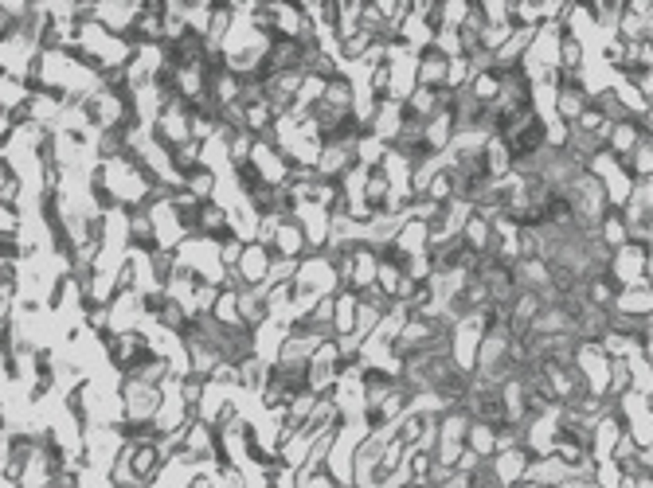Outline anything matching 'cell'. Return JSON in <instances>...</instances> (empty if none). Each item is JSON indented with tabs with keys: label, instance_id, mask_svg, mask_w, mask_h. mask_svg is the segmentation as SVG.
<instances>
[{
	"label": "cell",
	"instance_id": "13",
	"mask_svg": "<svg viewBox=\"0 0 653 488\" xmlns=\"http://www.w3.org/2000/svg\"><path fill=\"white\" fill-rule=\"evenodd\" d=\"M466 450L477 453L481 461H489L493 453H497V430L486 426V422H474V418H469V426H466Z\"/></svg>",
	"mask_w": 653,
	"mask_h": 488
},
{
	"label": "cell",
	"instance_id": "12",
	"mask_svg": "<svg viewBox=\"0 0 653 488\" xmlns=\"http://www.w3.org/2000/svg\"><path fill=\"white\" fill-rule=\"evenodd\" d=\"M239 321H243V328H263L266 321H270V313H266V301H263V289H239Z\"/></svg>",
	"mask_w": 653,
	"mask_h": 488
},
{
	"label": "cell",
	"instance_id": "6",
	"mask_svg": "<svg viewBox=\"0 0 653 488\" xmlns=\"http://www.w3.org/2000/svg\"><path fill=\"white\" fill-rule=\"evenodd\" d=\"M270 254L274 258H290V262H302L309 254V246L302 239V227L294 219H282L278 231H274V243H270Z\"/></svg>",
	"mask_w": 653,
	"mask_h": 488
},
{
	"label": "cell",
	"instance_id": "14",
	"mask_svg": "<svg viewBox=\"0 0 653 488\" xmlns=\"http://www.w3.org/2000/svg\"><path fill=\"white\" fill-rule=\"evenodd\" d=\"M595 239L603 243L607 250H618V246H626V219H622V211L607 207V215L598 219V227H595Z\"/></svg>",
	"mask_w": 653,
	"mask_h": 488
},
{
	"label": "cell",
	"instance_id": "5",
	"mask_svg": "<svg viewBox=\"0 0 653 488\" xmlns=\"http://www.w3.org/2000/svg\"><path fill=\"white\" fill-rule=\"evenodd\" d=\"M447 55H438L435 47H423L415 51V86H427V90H442L447 83Z\"/></svg>",
	"mask_w": 653,
	"mask_h": 488
},
{
	"label": "cell",
	"instance_id": "16",
	"mask_svg": "<svg viewBox=\"0 0 653 488\" xmlns=\"http://www.w3.org/2000/svg\"><path fill=\"white\" fill-rule=\"evenodd\" d=\"M591 488H626L622 469H618L610 457H603V461L595 465V473H591Z\"/></svg>",
	"mask_w": 653,
	"mask_h": 488
},
{
	"label": "cell",
	"instance_id": "1",
	"mask_svg": "<svg viewBox=\"0 0 653 488\" xmlns=\"http://www.w3.org/2000/svg\"><path fill=\"white\" fill-rule=\"evenodd\" d=\"M117 403H122V422H153L161 406V387H149L134 375H117Z\"/></svg>",
	"mask_w": 653,
	"mask_h": 488
},
{
	"label": "cell",
	"instance_id": "10",
	"mask_svg": "<svg viewBox=\"0 0 653 488\" xmlns=\"http://www.w3.org/2000/svg\"><path fill=\"white\" fill-rule=\"evenodd\" d=\"M587 105H591V95H587V90H556L552 117H556V122H564V125H576Z\"/></svg>",
	"mask_w": 653,
	"mask_h": 488
},
{
	"label": "cell",
	"instance_id": "11",
	"mask_svg": "<svg viewBox=\"0 0 653 488\" xmlns=\"http://www.w3.org/2000/svg\"><path fill=\"white\" fill-rule=\"evenodd\" d=\"M528 481H537V484H544V488H556V484H564L568 477H571V469L564 465V461L559 457H532L528 461V473H525Z\"/></svg>",
	"mask_w": 653,
	"mask_h": 488
},
{
	"label": "cell",
	"instance_id": "9",
	"mask_svg": "<svg viewBox=\"0 0 653 488\" xmlns=\"http://www.w3.org/2000/svg\"><path fill=\"white\" fill-rule=\"evenodd\" d=\"M610 313H622V316H653V289L649 285H630V289H618L615 305Z\"/></svg>",
	"mask_w": 653,
	"mask_h": 488
},
{
	"label": "cell",
	"instance_id": "8",
	"mask_svg": "<svg viewBox=\"0 0 653 488\" xmlns=\"http://www.w3.org/2000/svg\"><path fill=\"white\" fill-rule=\"evenodd\" d=\"M357 289H337L333 294V336H352V328H357Z\"/></svg>",
	"mask_w": 653,
	"mask_h": 488
},
{
	"label": "cell",
	"instance_id": "15",
	"mask_svg": "<svg viewBox=\"0 0 653 488\" xmlns=\"http://www.w3.org/2000/svg\"><path fill=\"white\" fill-rule=\"evenodd\" d=\"M185 192H192L196 200H216V188H219V176L216 173H207V168H196L192 176H185V184H180Z\"/></svg>",
	"mask_w": 653,
	"mask_h": 488
},
{
	"label": "cell",
	"instance_id": "4",
	"mask_svg": "<svg viewBox=\"0 0 653 488\" xmlns=\"http://www.w3.org/2000/svg\"><path fill=\"white\" fill-rule=\"evenodd\" d=\"M270 262H274V254H270L266 246L246 243V246H243V254H239V266H235V274L243 278V285H246V289H255V285H263V282H266Z\"/></svg>",
	"mask_w": 653,
	"mask_h": 488
},
{
	"label": "cell",
	"instance_id": "7",
	"mask_svg": "<svg viewBox=\"0 0 653 488\" xmlns=\"http://www.w3.org/2000/svg\"><path fill=\"white\" fill-rule=\"evenodd\" d=\"M231 24H235V5H219V0H212V16H207V28L200 35L207 55H219V47H224Z\"/></svg>",
	"mask_w": 653,
	"mask_h": 488
},
{
	"label": "cell",
	"instance_id": "3",
	"mask_svg": "<svg viewBox=\"0 0 653 488\" xmlns=\"http://www.w3.org/2000/svg\"><path fill=\"white\" fill-rule=\"evenodd\" d=\"M528 450L525 445H513V450H497L489 457V469H493V477H497V488H513L517 481H525V473H528Z\"/></svg>",
	"mask_w": 653,
	"mask_h": 488
},
{
	"label": "cell",
	"instance_id": "2",
	"mask_svg": "<svg viewBox=\"0 0 653 488\" xmlns=\"http://www.w3.org/2000/svg\"><path fill=\"white\" fill-rule=\"evenodd\" d=\"M294 285H302V289H313L317 297H329L337 294V278H333V266H329V258L325 254H306L302 262H297V270H294Z\"/></svg>",
	"mask_w": 653,
	"mask_h": 488
},
{
	"label": "cell",
	"instance_id": "18",
	"mask_svg": "<svg viewBox=\"0 0 653 488\" xmlns=\"http://www.w3.org/2000/svg\"><path fill=\"white\" fill-rule=\"evenodd\" d=\"M185 488H212V481H207V473H204V469H196Z\"/></svg>",
	"mask_w": 653,
	"mask_h": 488
},
{
	"label": "cell",
	"instance_id": "17",
	"mask_svg": "<svg viewBox=\"0 0 653 488\" xmlns=\"http://www.w3.org/2000/svg\"><path fill=\"white\" fill-rule=\"evenodd\" d=\"M243 246H246V243H239V239H224V243H219V246H216V254H219V266H224V270H235V266H239V254H243Z\"/></svg>",
	"mask_w": 653,
	"mask_h": 488
}]
</instances>
